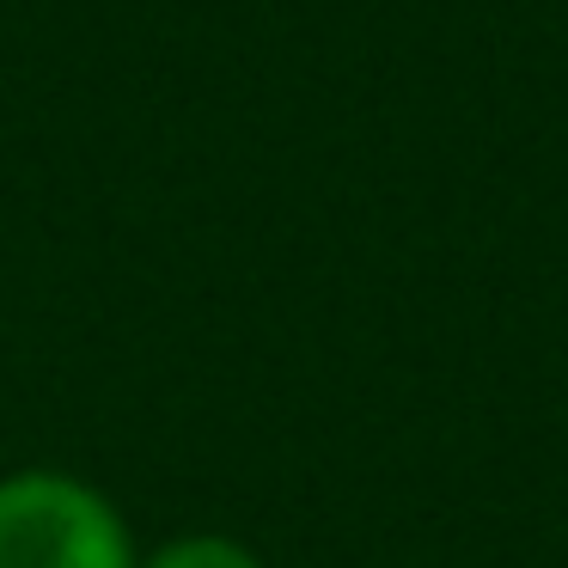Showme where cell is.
I'll list each match as a JSON object with an SVG mask.
<instances>
[{
	"label": "cell",
	"mask_w": 568,
	"mask_h": 568,
	"mask_svg": "<svg viewBox=\"0 0 568 568\" xmlns=\"http://www.w3.org/2000/svg\"><path fill=\"white\" fill-rule=\"evenodd\" d=\"M0 568H141L129 526L92 483L31 465L0 477Z\"/></svg>",
	"instance_id": "6da1fadb"
},
{
	"label": "cell",
	"mask_w": 568,
	"mask_h": 568,
	"mask_svg": "<svg viewBox=\"0 0 568 568\" xmlns=\"http://www.w3.org/2000/svg\"><path fill=\"white\" fill-rule=\"evenodd\" d=\"M141 568H263V562H257V550H245L239 538L196 531V538H172L165 550H153Z\"/></svg>",
	"instance_id": "7a4b0ae2"
}]
</instances>
